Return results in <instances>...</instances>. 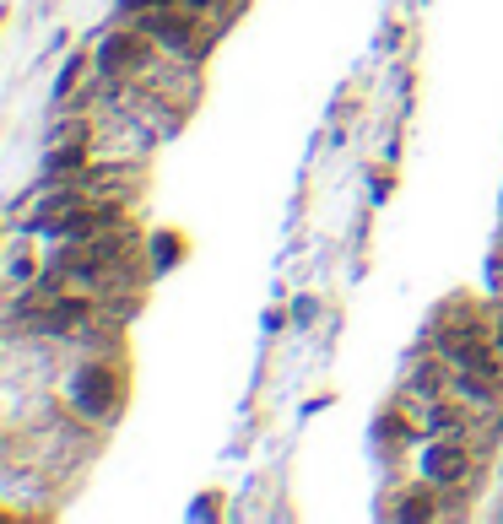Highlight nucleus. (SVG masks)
Here are the masks:
<instances>
[{
  "mask_svg": "<svg viewBox=\"0 0 503 524\" xmlns=\"http://www.w3.org/2000/svg\"><path fill=\"white\" fill-rule=\"evenodd\" d=\"M38 276V265H33V254H11V281H17V287H28V281Z\"/></svg>",
  "mask_w": 503,
  "mask_h": 524,
  "instance_id": "obj_14",
  "label": "nucleus"
},
{
  "mask_svg": "<svg viewBox=\"0 0 503 524\" xmlns=\"http://www.w3.org/2000/svg\"><path fill=\"white\" fill-rule=\"evenodd\" d=\"M60 141H92V125H87V114H82V119H60V125L49 130V146H60Z\"/></svg>",
  "mask_w": 503,
  "mask_h": 524,
  "instance_id": "obj_13",
  "label": "nucleus"
},
{
  "mask_svg": "<svg viewBox=\"0 0 503 524\" xmlns=\"http://www.w3.org/2000/svg\"><path fill=\"white\" fill-rule=\"evenodd\" d=\"M439 492H444V487H433V481L422 476L417 487H406V492L390 503V519H401V524H428V519H439V514H444Z\"/></svg>",
  "mask_w": 503,
  "mask_h": 524,
  "instance_id": "obj_8",
  "label": "nucleus"
},
{
  "mask_svg": "<svg viewBox=\"0 0 503 524\" xmlns=\"http://www.w3.org/2000/svg\"><path fill=\"white\" fill-rule=\"evenodd\" d=\"M157 55H163V49H157L136 22H119L114 33L98 38V49H92V71H98L103 82H125V76H141L147 65H157Z\"/></svg>",
  "mask_w": 503,
  "mask_h": 524,
  "instance_id": "obj_2",
  "label": "nucleus"
},
{
  "mask_svg": "<svg viewBox=\"0 0 503 524\" xmlns=\"http://www.w3.org/2000/svg\"><path fill=\"white\" fill-rule=\"evenodd\" d=\"M141 33L152 38L163 55H195V44H201V11H190L184 0H174V6L152 11V17L136 22Z\"/></svg>",
  "mask_w": 503,
  "mask_h": 524,
  "instance_id": "obj_4",
  "label": "nucleus"
},
{
  "mask_svg": "<svg viewBox=\"0 0 503 524\" xmlns=\"http://www.w3.org/2000/svg\"><path fill=\"white\" fill-rule=\"evenodd\" d=\"M92 319H98V303L87 298V292H60L49 308H38V314H28L22 325L38 330V335H82Z\"/></svg>",
  "mask_w": 503,
  "mask_h": 524,
  "instance_id": "obj_5",
  "label": "nucleus"
},
{
  "mask_svg": "<svg viewBox=\"0 0 503 524\" xmlns=\"http://www.w3.org/2000/svg\"><path fill=\"white\" fill-rule=\"evenodd\" d=\"M455 395L466 400L476 416H493L503 406V379H487V373H460L455 368Z\"/></svg>",
  "mask_w": 503,
  "mask_h": 524,
  "instance_id": "obj_10",
  "label": "nucleus"
},
{
  "mask_svg": "<svg viewBox=\"0 0 503 524\" xmlns=\"http://www.w3.org/2000/svg\"><path fill=\"white\" fill-rule=\"evenodd\" d=\"M314 314H320V303H314V298H298V303H293V319H298V325H309Z\"/></svg>",
  "mask_w": 503,
  "mask_h": 524,
  "instance_id": "obj_15",
  "label": "nucleus"
},
{
  "mask_svg": "<svg viewBox=\"0 0 503 524\" xmlns=\"http://www.w3.org/2000/svg\"><path fill=\"white\" fill-rule=\"evenodd\" d=\"M65 395H71L76 416H87V422H114L119 406H125V373H119L114 357H87V362H76Z\"/></svg>",
  "mask_w": 503,
  "mask_h": 524,
  "instance_id": "obj_1",
  "label": "nucleus"
},
{
  "mask_svg": "<svg viewBox=\"0 0 503 524\" xmlns=\"http://www.w3.org/2000/svg\"><path fill=\"white\" fill-rule=\"evenodd\" d=\"M92 168V141H60L44 152V179L49 184H65V179H82Z\"/></svg>",
  "mask_w": 503,
  "mask_h": 524,
  "instance_id": "obj_9",
  "label": "nucleus"
},
{
  "mask_svg": "<svg viewBox=\"0 0 503 524\" xmlns=\"http://www.w3.org/2000/svg\"><path fill=\"white\" fill-rule=\"evenodd\" d=\"M87 65H92V60H87V49H76V55L60 65L55 87H49V103H55V109H65V103H71V92H76V82L87 76Z\"/></svg>",
  "mask_w": 503,
  "mask_h": 524,
  "instance_id": "obj_11",
  "label": "nucleus"
},
{
  "mask_svg": "<svg viewBox=\"0 0 503 524\" xmlns=\"http://www.w3.org/2000/svg\"><path fill=\"white\" fill-rule=\"evenodd\" d=\"M163 6H174V0H114V22H141Z\"/></svg>",
  "mask_w": 503,
  "mask_h": 524,
  "instance_id": "obj_12",
  "label": "nucleus"
},
{
  "mask_svg": "<svg viewBox=\"0 0 503 524\" xmlns=\"http://www.w3.org/2000/svg\"><path fill=\"white\" fill-rule=\"evenodd\" d=\"M406 395L412 400H439V395H455V362L444 352L412 362V373H406Z\"/></svg>",
  "mask_w": 503,
  "mask_h": 524,
  "instance_id": "obj_7",
  "label": "nucleus"
},
{
  "mask_svg": "<svg viewBox=\"0 0 503 524\" xmlns=\"http://www.w3.org/2000/svg\"><path fill=\"white\" fill-rule=\"evenodd\" d=\"M184 6H190V11H201V17H206V11H222L228 0H184Z\"/></svg>",
  "mask_w": 503,
  "mask_h": 524,
  "instance_id": "obj_17",
  "label": "nucleus"
},
{
  "mask_svg": "<svg viewBox=\"0 0 503 524\" xmlns=\"http://www.w3.org/2000/svg\"><path fill=\"white\" fill-rule=\"evenodd\" d=\"M471 465H476V454L466 449V433H449V438H428L422 443V454H417V470L433 481V487H444V492H460L471 481Z\"/></svg>",
  "mask_w": 503,
  "mask_h": 524,
  "instance_id": "obj_3",
  "label": "nucleus"
},
{
  "mask_svg": "<svg viewBox=\"0 0 503 524\" xmlns=\"http://www.w3.org/2000/svg\"><path fill=\"white\" fill-rule=\"evenodd\" d=\"M493 346H498V352H503V298L493 303Z\"/></svg>",
  "mask_w": 503,
  "mask_h": 524,
  "instance_id": "obj_16",
  "label": "nucleus"
},
{
  "mask_svg": "<svg viewBox=\"0 0 503 524\" xmlns=\"http://www.w3.org/2000/svg\"><path fill=\"white\" fill-rule=\"evenodd\" d=\"M412 416H417V427H422V433H428V438H449V433H466V427H471V406H466V400H460V395H439V400H412Z\"/></svg>",
  "mask_w": 503,
  "mask_h": 524,
  "instance_id": "obj_6",
  "label": "nucleus"
}]
</instances>
